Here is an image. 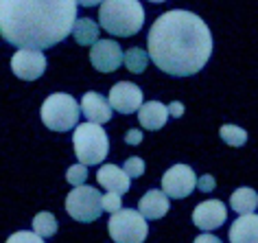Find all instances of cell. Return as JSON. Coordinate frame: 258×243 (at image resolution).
I'll list each match as a JSON object with an SVG mask.
<instances>
[{
  "instance_id": "obj_1",
  "label": "cell",
  "mask_w": 258,
  "mask_h": 243,
  "mask_svg": "<svg viewBox=\"0 0 258 243\" xmlns=\"http://www.w3.org/2000/svg\"><path fill=\"white\" fill-rule=\"evenodd\" d=\"M147 46L149 59L166 75L190 77L208 64L212 35L199 16L184 9H173L153 22Z\"/></svg>"
},
{
  "instance_id": "obj_2",
  "label": "cell",
  "mask_w": 258,
  "mask_h": 243,
  "mask_svg": "<svg viewBox=\"0 0 258 243\" xmlns=\"http://www.w3.org/2000/svg\"><path fill=\"white\" fill-rule=\"evenodd\" d=\"M77 0H0V35L18 48H50L73 33Z\"/></svg>"
},
{
  "instance_id": "obj_3",
  "label": "cell",
  "mask_w": 258,
  "mask_h": 243,
  "mask_svg": "<svg viewBox=\"0 0 258 243\" xmlns=\"http://www.w3.org/2000/svg\"><path fill=\"white\" fill-rule=\"evenodd\" d=\"M101 27L112 35H136L145 24V9L138 0H103L99 9Z\"/></svg>"
},
{
  "instance_id": "obj_4",
  "label": "cell",
  "mask_w": 258,
  "mask_h": 243,
  "mask_svg": "<svg viewBox=\"0 0 258 243\" xmlns=\"http://www.w3.org/2000/svg\"><path fill=\"white\" fill-rule=\"evenodd\" d=\"M73 145H75V153L79 158V162L86 164V167L88 164H101L109 151L105 130L96 123H90V120L75 127Z\"/></svg>"
},
{
  "instance_id": "obj_5",
  "label": "cell",
  "mask_w": 258,
  "mask_h": 243,
  "mask_svg": "<svg viewBox=\"0 0 258 243\" xmlns=\"http://www.w3.org/2000/svg\"><path fill=\"white\" fill-rule=\"evenodd\" d=\"M81 107L66 92H55L42 103V123L53 132H68L77 127Z\"/></svg>"
},
{
  "instance_id": "obj_6",
  "label": "cell",
  "mask_w": 258,
  "mask_h": 243,
  "mask_svg": "<svg viewBox=\"0 0 258 243\" xmlns=\"http://www.w3.org/2000/svg\"><path fill=\"white\" fill-rule=\"evenodd\" d=\"M107 230L114 243H143L149 234V226L147 219L138 210L125 208L118 210L109 217L107 221Z\"/></svg>"
},
{
  "instance_id": "obj_7",
  "label": "cell",
  "mask_w": 258,
  "mask_h": 243,
  "mask_svg": "<svg viewBox=\"0 0 258 243\" xmlns=\"http://www.w3.org/2000/svg\"><path fill=\"white\" fill-rule=\"evenodd\" d=\"M101 193L94 191L92 187H75L66 197V210L73 219L81 221V223H90L96 221L103 213L101 206Z\"/></svg>"
},
{
  "instance_id": "obj_8",
  "label": "cell",
  "mask_w": 258,
  "mask_h": 243,
  "mask_svg": "<svg viewBox=\"0 0 258 243\" xmlns=\"http://www.w3.org/2000/svg\"><path fill=\"white\" fill-rule=\"evenodd\" d=\"M195 189H197V177H195V171H192L188 164H175V167H171L162 177L164 195L173 197V200L188 197Z\"/></svg>"
},
{
  "instance_id": "obj_9",
  "label": "cell",
  "mask_w": 258,
  "mask_h": 243,
  "mask_svg": "<svg viewBox=\"0 0 258 243\" xmlns=\"http://www.w3.org/2000/svg\"><path fill=\"white\" fill-rule=\"evenodd\" d=\"M11 70H14L16 77H20L24 81H35L46 70V57H44L42 50L20 48L11 57Z\"/></svg>"
},
{
  "instance_id": "obj_10",
  "label": "cell",
  "mask_w": 258,
  "mask_h": 243,
  "mask_svg": "<svg viewBox=\"0 0 258 243\" xmlns=\"http://www.w3.org/2000/svg\"><path fill=\"white\" fill-rule=\"evenodd\" d=\"M109 105L120 114H132L143 107V90L132 81H118L109 90Z\"/></svg>"
},
{
  "instance_id": "obj_11",
  "label": "cell",
  "mask_w": 258,
  "mask_h": 243,
  "mask_svg": "<svg viewBox=\"0 0 258 243\" xmlns=\"http://www.w3.org/2000/svg\"><path fill=\"white\" fill-rule=\"evenodd\" d=\"M225 219H228V208L219 200H206L202 204H197L195 210H192V223L199 230H206V232L223 226Z\"/></svg>"
},
{
  "instance_id": "obj_12",
  "label": "cell",
  "mask_w": 258,
  "mask_h": 243,
  "mask_svg": "<svg viewBox=\"0 0 258 243\" xmlns=\"http://www.w3.org/2000/svg\"><path fill=\"white\" fill-rule=\"evenodd\" d=\"M90 62L101 73H114L122 64V48L118 46V42L99 40L90 50Z\"/></svg>"
},
{
  "instance_id": "obj_13",
  "label": "cell",
  "mask_w": 258,
  "mask_h": 243,
  "mask_svg": "<svg viewBox=\"0 0 258 243\" xmlns=\"http://www.w3.org/2000/svg\"><path fill=\"white\" fill-rule=\"evenodd\" d=\"M81 112L90 123H96V125L112 120V105H109V101L99 92H86L83 94Z\"/></svg>"
},
{
  "instance_id": "obj_14",
  "label": "cell",
  "mask_w": 258,
  "mask_h": 243,
  "mask_svg": "<svg viewBox=\"0 0 258 243\" xmlns=\"http://www.w3.org/2000/svg\"><path fill=\"white\" fill-rule=\"evenodd\" d=\"M96 182L101 184L103 189H107L109 193H127L129 184H132V177H129L122 167H116V164H103L96 173Z\"/></svg>"
},
{
  "instance_id": "obj_15",
  "label": "cell",
  "mask_w": 258,
  "mask_h": 243,
  "mask_svg": "<svg viewBox=\"0 0 258 243\" xmlns=\"http://www.w3.org/2000/svg\"><path fill=\"white\" fill-rule=\"evenodd\" d=\"M169 197L164 195V191H147L138 202V213L145 219H160L169 213Z\"/></svg>"
},
{
  "instance_id": "obj_16",
  "label": "cell",
  "mask_w": 258,
  "mask_h": 243,
  "mask_svg": "<svg viewBox=\"0 0 258 243\" xmlns=\"http://www.w3.org/2000/svg\"><path fill=\"white\" fill-rule=\"evenodd\" d=\"M230 243H258V215H241L230 228Z\"/></svg>"
},
{
  "instance_id": "obj_17",
  "label": "cell",
  "mask_w": 258,
  "mask_h": 243,
  "mask_svg": "<svg viewBox=\"0 0 258 243\" xmlns=\"http://www.w3.org/2000/svg\"><path fill=\"white\" fill-rule=\"evenodd\" d=\"M138 120L145 130L158 132V130H162L164 123L169 120V110H166V105L160 103V101H149V103H143V107L138 110Z\"/></svg>"
},
{
  "instance_id": "obj_18",
  "label": "cell",
  "mask_w": 258,
  "mask_h": 243,
  "mask_svg": "<svg viewBox=\"0 0 258 243\" xmlns=\"http://www.w3.org/2000/svg\"><path fill=\"white\" fill-rule=\"evenodd\" d=\"M230 206L238 215L254 213V210L258 208V193H256L254 189H249V187L236 189L234 193H232V197H230Z\"/></svg>"
},
{
  "instance_id": "obj_19",
  "label": "cell",
  "mask_w": 258,
  "mask_h": 243,
  "mask_svg": "<svg viewBox=\"0 0 258 243\" xmlns=\"http://www.w3.org/2000/svg\"><path fill=\"white\" fill-rule=\"evenodd\" d=\"M73 35L81 46H94L99 42V24H94L90 18H79L73 27Z\"/></svg>"
},
{
  "instance_id": "obj_20",
  "label": "cell",
  "mask_w": 258,
  "mask_h": 243,
  "mask_svg": "<svg viewBox=\"0 0 258 243\" xmlns=\"http://www.w3.org/2000/svg\"><path fill=\"white\" fill-rule=\"evenodd\" d=\"M122 62H125L127 70H132V73L140 75L147 68V64H149V55H147L143 48L136 46V48H129L127 53L122 55Z\"/></svg>"
},
{
  "instance_id": "obj_21",
  "label": "cell",
  "mask_w": 258,
  "mask_h": 243,
  "mask_svg": "<svg viewBox=\"0 0 258 243\" xmlns=\"http://www.w3.org/2000/svg\"><path fill=\"white\" fill-rule=\"evenodd\" d=\"M33 232L40 234L42 239H46V236H53L57 232V219L50 213L35 215V219H33Z\"/></svg>"
},
{
  "instance_id": "obj_22",
  "label": "cell",
  "mask_w": 258,
  "mask_h": 243,
  "mask_svg": "<svg viewBox=\"0 0 258 243\" xmlns=\"http://www.w3.org/2000/svg\"><path fill=\"white\" fill-rule=\"evenodd\" d=\"M219 134H221L223 143L230 145V147H243L247 143V132L241 130V127H236V125H223Z\"/></svg>"
},
{
  "instance_id": "obj_23",
  "label": "cell",
  "mask_w": 258,
  "mask_h": 243,
  "mask_svg": "<svg viewBox=\"0 0 258 243\" xmlns=\"http://www.w3.org/2000/svg\"><path fill=\"white\" fill-rule=\"evenodd\" d=\"M86 177H88L86 164H73L66 173V180H68V184H73V187H83Z\"/></svg>"
},
{
  "instance_id": "obj_24",
  "label": "cell",
  "mask_w": 258,
  "mask_h": 243,
  "mask_svg": "<svg viewBox=\"0 0 258 243\" xmlns=\"http://www.w3.org/2000/svg\"><path fill=\"white\" fill-rule=\"evenodd\" d=\"M122 171H125V173L132 177H140L145 173V160L143 158H127V162L122 164Z\"/></svg>"
},
{
  "instance_id": "obj_25",
  "label": "cell",
  "mask_w": 258,
  "mask_h": 243,
  "mask_svg": "<svg viewBox=\"0 0 258 243\" xmlns=\"http://www.w3.org/2000/svg\"><path fill=\"white\" fill-rule=\"evenodd\" d=\"M101 206H103V210H107L109 215L118 213V210L122 208L120 195H118V193H107V195H103V197H101Z\"/></svg>"
},
{
  "instance_id": "obj_26",
  "label": "cell",
  "mask_w": 258,
  "mask_h": 243,
  "mask_svg": "<svg viewBox=\"0 0 258 243\" xmlns=\"http://www.w3.org/2000/svg\"><path fill=\"white\" fill-rule=\"evenodd\" d=\"M7 243H44V239L35 232H27V230H20V232H14L7 239Z\"/></svg>"
},
{
  "instance_id": "obj_27",
  "label": "cell",
  "mask_w": 258,
  "mask_h": 243,
  "mask_svg": "<svg viewBox=\"0 0 258 243\" xmlns=\"http://www.w3.org/2000/svg\"><path fill=\"white\" fill-rule=\"evenodd\" d=\"M197 189L202 191V193H210V191L215 189V177L212 175H202L197 180Z\"/></svg>"
},
{
  "instance_id": "obj_28",
  "label": "cell",
  "mask_w": 258,
  "mask_h": 243,
  "mask_svg": "<svg viewBox=\"0 0 258 243\" xmlns=\"http://www.w3.org/2000/svg\"><path fill=\"white\" fill-rule=\"evenodd\" d=\"M166 110H169V116L179 118V116L184 114V105L179 103V101H173V103H169V107H166Z\"/></svg>"
},
{
  "instance_id": "obj_29",
  "label": "cell",
  "mask_w": 258,
  "mask_h": 243,
  "mask_svg": "<svg viewBox=\"0 0 258 243\" xmlns=\"http://www.w3.org/2000/svg\"><path fill=\"white\" fill-rule=\"evenodd\" d=\"M125 140H127V145H140V140H143V132L140 130H129Z\"/></svg>"
},
{
  "instance_id": "obj_30",
  "label": "cell",
  "mask_w": 258,
  "mask_h": 243,
  "mask_svg": "<svg viewBox=\"0 0 258 243\" xmlns=\"http://www.w3.org/2000/svg\"><path fill=\"white\" fill-rule=\"evenodd\" d=\"M192 243H221V241H219L217 236H212V234H199Z\"/></svg>"
},
{
  "instance_id": "obj_31",
  "label": "cell",
  "mask_w": 258,
  "mask_h": 243,
  "mask_svg": "<svg viewBox=\"0 0 258 243\" xmlns=\"http://www.w3.org/2000/svg\"><path fill=\"white\" fill-rule=\"evenodd\" d=\"M103 0H77L79 7H94V5H101Z\"/></svg>"
},
{
  "instance_id": "obj_32",
  "label": "cell",
  "mask_w": 258,
  "mask_h": 243,
  "mask_svg": "<svg viewBox=\"0 0 258 243\" xmlns=\"http://www.w3.org/2000/svg\"><path fill=\"white\" fill-rule=\"evenodd\" d=\"M151 3H166V0H151Z\"/></svg>"
}]
</instances>
